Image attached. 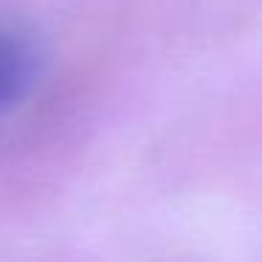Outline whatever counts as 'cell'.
Listing matches in <instances>:
<instances>
[{"mask_svg": "<svg viewBox=\"0 0 262 262\" xmlns=\"http://www.w3.org/2000/svg\"><path fill=\"white\" fill-rule=\"evenodd\" d=\"M37 46L20 29L0 26V116L17 107L37 82Z\"/></svg>", "mask_w": 262, "mask_h": 262, "instance_id": "1", "label": "cell"}]
</instances>
